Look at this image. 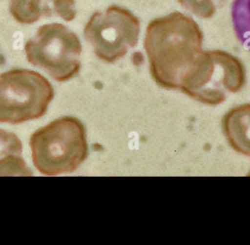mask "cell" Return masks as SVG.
Returning <instances> with one entry per match:
<instances>
[{
	"mask_svg": "<svg viewBox=\"0 0 250 245\" xmlns=\"http://www.w3.org/2000/svg\"><path fill=\"white\" fill-rule=\"evenodd\" d=\"M29 145L33 165L43 175L74 172L88 156L83 124L73 116H63L36 130Z\"/></svg>",
	"mask_w": 250,
	"mask_h": 245,
	"instance_id": "7a4b0ae2",
	"label": "cell"
},
{
	"mask_svg": "<svg viewBox=\"0 0 250 245\" xmlns=\"http://www.w3.org/2000/svg\"><path fill=\"white\" fill-rule=\"evenodd\" d=\"M200 45L197 23L182 13L173 12L150 20L144 47L155 82L166 88L177 87L185 64L197 57Z\"/></svg>",
	"mask_w": 250,
	"mask_h": 245,
	"instance_id": "6da1fadb",
	"label": "cell"
},
{
	"mask_svg": "<svg viewBox=\"0 0 250 245\" xmlns=\"http://www.w3.org/2000/svg\"><path fill=\"white\" fill-rule=\"evenodd\" d=\"M9 11L13 19L22 24L50 17L71 21L76 17L74 0H9Z\"/></svg>",
	"mask_w": 250,
	"mask_h": 245,
	"instance_id": "8992f818",
	"label": "cell"
},
{
	"mask_svg": "<svg viewBox=\"0 0 250 245\" xmlns=\"http://www.w3.org/2000/svg\"><path fill=\"white\" fill-rule=\"evenodd\" d=\"M231 20L236 37L250 51V0H233Z\"/></svg>",
	"mask_w": 250,
	"mask_h": 245,
	"instance_id": "52a82bcc",
	"label": "cell"
},
{
	"mask_svg": "<svg viewBox=\"0 0 250 245\" xmlns=\"http://www.w3.org/2000/svg\"><path fill=\"white\" fill-rule=\"evenodd\" d=\"M32 171L27 167L21 154H9L0 159V176H31Z\"/></svg>",
	"mask_w": 250,
	"mask_h": 245,
	"instance_id": "ba28073f",
	"label": "cell"
},
{
	"mask_svg": "<svg viewBox=\"0 0 250 245\" xmlns=\"http://www.w3.org/2000/svg\"><path fill=\"white\" fill-rule=\"evenodd\" d=\"M226 0H179L181 5L199 18H210Z\"/></svg>",
	"mask_w": 250,
	"mask_h": 245,
	"instance_id": "9c48e42d",
	"label": "cell"
},
{
	"mask_svg": "<svg viewBox=\"0 0 250 245\" xmlns=\"http://www.w3.org/2000/svg\"><path fill=\"white\" fill-rule=\"evenodd\" d=\"M54 98L51 83L37 71L15 68L0 74V122L20 124L43 116Z\"/></svg>",
	"mask_w": 250,
	"mask_h": 245,
	"instance_id": "277c9868",
	"label": "cell"
},
{
	"mask_svg": "<svg viewBox=\"0 0 250 245\" xmlns=\"http://www.w3.org/2000/svg\"><path fill=\"white\" fill-rule=\"evenodd\" d=\"M22 144L14 133L0 129V159L9 154H21Z\"/></svg>",
	"mask_w": 250,
	"mask_h": 245,
	"instance_id": "30bf717a",
	"label": "cell"
},
{
	"mask_svg": "<svg viewBox=\"0 0 250 245\" xmlns=\"http://www.w3.org/2000/svg\"><path fill=\"white\" fill-rule=\"evenodd\" d=\"M24 53L29 63L56 81L65 82L80 69L82 45L76 33L64 24L50 22L40 25L25 42Z\"/></svg>",
	"mask_w": 250,
	"mask_h": 245,
	"instance_id": "3957f363",
	"label": "cell"
},
{
	"mask_svg": "<svg viewBox=\"0 0 250 245\" xmlns=\"http://www.w3.org/2000/svg\"><path fill=\"white\" fill-rule=\"evenodd\" d=\"M140 20L128 9L110 5L92 14L83 30L84 37L102 61L113 63L138 43Z\"/></svg>",
	"mask_w": 250,
	"mask_h": 245,
	"instance_id": "5b68a950",
	"label": "cell"
}]
</instances>
